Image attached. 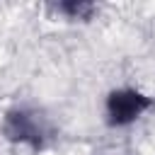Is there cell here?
<instances>
[{
  "instance_id": "3957f363",
  "label": "cell",
  "mask_w": 155,
  "mask_h": 155,
  "mask_svg": "<svg viewBox=\"0 0 155 155\" xmlns=\"http://www.w3.org/2000/svg\"><path fill=\"white\" fill-rule=\"evenodd\" d=\"M65 12H73V15H80L82 10H90V5H63Z\"/></svg>"
},
{
  "instance_id": "7a4b0ae2",
  "label": "cell",
  "mask_w": 155,
  "mask_h": 155,
  "mask_svg": "<svg viewBox=\"0 0 155 155\" xmlns=\"http://www.w3.org/2000/svg\"><path fill=\"white\" fill-rule=\"evenodd\" d=\"M5 131L12 140H24V143H31V145H39V128L31 124V119L22 111H15L7 116V124H5Z\"/></svg>"
},
{
  "instance_id": "6da1fadb",
  "label": "cell",
  "mask_w": 155,
  "mask_h": 155,
  "mask_svg": "<svg viewBox=\"0 0 155 155\" xmlns=\"http://www.w3.org/2000/svg\"><path fill=\"white\" fill-rule=\"evenodd\" d=\"M150 107V99L138 90H114L107 99V116L111 126H126L136 121L145 109Z\"/></svg>"
}]
</instances>
